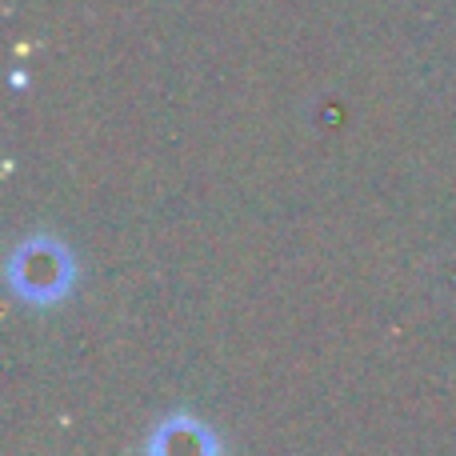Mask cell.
<instances>
[{
	"label": "cell",
	"instance_id": "cell-1",
	"mask_svg": "<svg viewBox=\"0 0 456 456\" xmlns=\"http://www.w3.org/2000/svg\"><path fill=\"white\" fill-rule=\"evenodd\" d=\"M8 281L24 300L53 305L72 289V252L61 240L32 236L8 256Z\"/></svg>",
	"mask_w": 456,
	"mask_h": 456
},
{
	"label": "cell",
	"instance_id": "cell-2",
	"mask_svg": "<svg viewBox=\"0 0 456 456\" xmlns=\"http://www.w3.org/2000/svg\"><path fill=\"white\" fill-rule=\"evenodd\" d=\"M152 456H216V441L200 420L173 417L152 433Z\"/></svg>",
	"mask_w": 456,
	"mask_h": 456
}]
</instances>
